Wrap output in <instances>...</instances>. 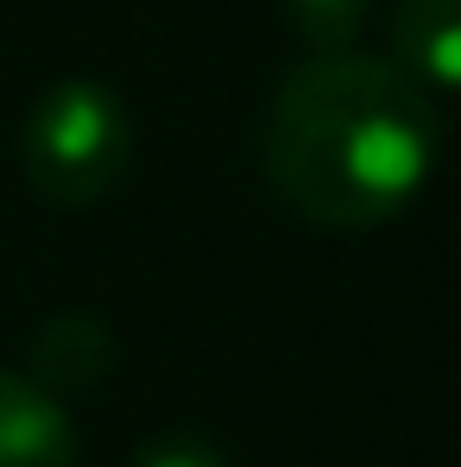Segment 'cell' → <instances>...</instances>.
Instances as JSON below:
<instances>
[{
	"label": "cell",
	"mask_w": 461,
	"mask_h": 467,
	"mask_svg": "<svg viewBox=\"0 0 461 467\" xmlns=\"http://www.w3.org/2000/svg\"><path fill=\"white\" fill-rule=\"evenodd\" d=\"M443 120L430 88L354 51H316L272 88L259 120L266 183L316 228H373L417 202Z\"/></svg>",
	"instance_id": "cell-1"
},
{
	"label": "cell",
	"mask_w": 461,
	"mask_h": 467,
	"mask_svg": "<svg viewBox=\"0 0 461 467\" xmlns=\"http://www.w3.org/2000/svg\"><path fill=\"white\" fill-rule=\"evenodd\" d=\"M133 158V127L114 88L101 82H58L32 101L19 127V171L38 202L51 209H89L101 202Z\"/></svg>",
	"instance_id": "cell-2"
},
{
	"label": "cell",
	"mask_w": 461,
	"mask_h": 467,
	"mask_svg": "<svg viewBox=\"0 0 461 467\" xmlns=\"http://www.w3.org/2000/svg\"><path fill=\"white\" fill-rule=\"evenodd\" d=\"M0 467H77V430L26 373H0Z\"/></svg>",
	"instance_id": "cell-3"
},
{
	"label": "cell",
	"mask_w": 461,
	"mask_h": 467,
	"mask_svg": "<svg viewBox=\"0 0 461 467\" xmlns=\"http://www.w3.org/2000/svg\"><path fill=\"white\" fill-rule=\"evenodd\" d=\"M114 328L89 310H58L32 335V379L45 391H89L114 373Z\"/></svg>",
	"instance_id": "cell-4"
},
{
	"label": "cell",
	"mask_w": 461,
	"mask_h": 467,
	"mask_svg": "<svg viewBox=\"0 0 461 467\" xmlns=\"http://www.w3.org/2000/svg\"><path fill=\"white\" fill-rule=\"evenodd\" d=\"M392 57L424 88H461V0H398Z\"/></svg>",
	"instance_id": "cell-5"
},
{
	"label": "cell",
	"mask_w": 461,
	"mask_h": 467,
	"mask_svg": "<svg viewBox=\"0 0 461 467\" xmlns=\"http://www.w3.org/2000/svg\"><path fill=\"white\" fill-rule=\"evenodd\" d=\"M373 0H285V26L304 38L309 51H348Z\"/></svg>",
	"instance_id": "cell-6"
},
{
	"label": "cell",
	"mask_w": 461,
	"mask_h": 467,
	"mask_svg": "<svg viewBox=\"0 0 461 467\" xmlns=\"http://www.w3.org/2000/svg\"><path fill=\"white\" fill-rule=\"evenodd\" d=\"M133 467H228V462H222V449L203 442V436H158V442H146V449L133 455Z\"/></svg>",
	"instance_id": "cell-7"
}]
</instances>
